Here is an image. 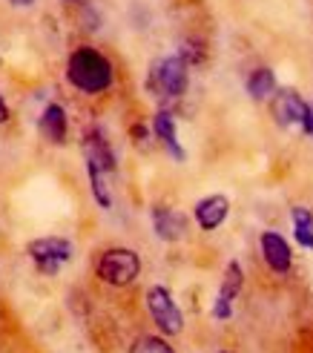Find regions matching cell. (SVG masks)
<instances>
[{
    "label": "cell",
    "instance_id": "cell-1",
    "mask_svg": "<svg viewBox=\"0 0 313 353\" xmlns=\"http://www.w3.org/2000/svg\"><path fill=\"white\" fill-rule=\"evenodd\" d=\"M66 81L83 95H101L112 86L115 69L110 58L95 46H78L66 58Z\"/></svg>",
    "mask_w": 313,
    "mask_h": 353
},
{
    "label": "cell",
    "instance_id": "cell-2",
    "mask_svg": "<svg viewBox=\"0 0 313 353\" xmlns=\"http://www.w3.org/2000/svg\"><path fill=\"white\" fill-rule=\"evenodd\" d=\"M95 273L103 285L127 288L138 279V273H141V259H138V253L130 250V247H110V250L101 253Z\"/></svg>",
    "mask_w": 313,
    "mask_h": 353
},
{
    "label": "cell",
    "instance_id": "cell-3",
    "mask_svg": "<svg viewBox=\"0 0 313 353\" xmlns=\"http://www.w3.org/2000/svg\"><path fill=\"white\" fill-rule=\"evenodd\" d=\"M187 69H190V63H187L181 55L161 58V61L152 63L147 86L155 92V98H170V101H176V98H181L184 90H187V81H190Z\"/></svg>",
    "mask_w": 313,
    "mask_h": 353
},
{
    "label": "cell",
    "instance_id": "cell-4",
    "mask_svg": "<svg viewBox=\"0 0 313 353\" xmlns=\"http://www.w3.org/2000/svg\"><path fill=\"white\" fill-rule=\"evenodd\" d=\"M147 310L152 316V322L159 325V330L164 333V336H179V333L184 330V313L181 307L176 305V299H172V293L161 285H155L147 290Z\"/></svg>",
    "mask_w": 313,
    "mask_h": 353
},
{
    "label": "cell",
    "instance_id": "cell-5",
    "mask_svg": "<svg viewBox=\"0 0 313 353\" xmlns=\"http://www.w3.org/2000/svg\"><path fill=\"white\" fill-rule=\"evenodd\" d=\"M26 253L29 259L38 264V270L43 273H55L63 261H69L75 256V247L69 239H61V236H43V239H34L26 244Z\"/></svg>",
    "mask_w": 313,
    "mask_h": 353
},
{
    "label": "cell",
    "instance_id": "cell-6",
    "mask_svg": "<svg viewBox=\"0 0 313 353\" xmlns=\"http://www.w3.org/2000/svg\"><path fill=\"white\" fill-rule=\"evenodd\" d=\"M241 285H245V270H241L239 261H230L224 268V279H221V288H219V296L213 302V319L224 322L233 316V302L241 293Z\"/></svg>",
    "mask_w": 313,
    "mask_h": 353
},
{
    "label": "cell",
    "instance_id": "cell-7",
    "mask_svg": "<svg viewBox=\"0 0 313 353\" xmlns=\"http://www.w3.org/2000/svg\"><path fill=\"white\" fill-rule=\"evenodd\" d=\"M310 103L293 90H279L273 95V118L279 127H305Z\"/></svg>",
    "mask_w": 313,
    "mask_h": 353
},
{
    "label": "cell",
    "instance_id": "cell-8",
    "mask_svg": "<svg viewBox=\"0 0 313 353\" xmlns=\"http://www.w3.org/2000/svg\"><path fill=\"white\" fill-rule=\"evenodd\" d=\"M83 158H86V167H95L107 175H115V170H118L115 152L101 130H90L83 135Z\"/></svg>",
    "mask_w": 313,
    "mask_h": 353
},
{
    "label": "cell",
    "instance_id": "cell-9",
    "mask_svg": "<svg viewBox=\"0 0 313 353\" xmlns=\"http://www.w3.org/2000/svg\"><path fill=\"white\" fill-rule=\"evenodd\" d=\"M259 244H262V256H265V264L273 270L285 276L290 270L293 264V253H290V244L285 241V236H279L276 230H265L262 239H259Z\"/></svg>",
    "mask_w": 313,
    "mask_h": 353
},
{
    "label": "cell",
    "instance_id": "cell-10",
    "mask_svg": "<svg viewBox=\"0 0 313 353\" xmlns=\"http://www.w3.org/2000/svg\"><path fill=\"white\" fill-rule=\"evenodd\" d=\"M193 216H196L201 230H207V233L219 230L224 224V219L230 216V201H228V196H219V192L216 196H207L193 207Z\"/></svg>",
    "mask_w": 313,
    "mask_h": 353
},
{
    "label": "cell",
    "instance_id": "cell-11",
    "mask_svg": "<svg viewBox=\"0 0 313 353\" xmlns=\"http://www.w3.org/2000/svg\"><path fill=\"white\" fill-rule=\"evenodd\" d=\"M152 227H155V233H159L161 241H181L187 236V216L179 213V210H172V207H155L152 210Z\"/></svg>",
    "mask_w": 313,
    "mask_h": 353
},
{
    "label": "cell",
    "instance_id": "cell-12",
    "mask_svg": "<svg viewBox=\"0 0 313 353\" xmlns=\"http://www.w3.org/2000/svg\"><path fill=\"white\" fill-rule=\"evenodd\" d=\"M152 132H155V138L164 144V150L176 158V161H184L187 158V152H184V147L179 144V130H176V115H172L170 110H161V112H155V118H152Z\"/></svg>",
    "mask_w": 313,
    "mask_h": 353
},
{
    "label": "cell",
    "instance_id": "cell-13",
    "mask_svg": "<svg viewBox=\"0 0 313 353\" xmlns=\"http://www.w3.org/2000/svg\"><path fill=\"white\" fill-rule=\"evenodd\" d=\"M66 130H69V121H66L63 107L61 103H49V107L41 112V135H43V141L61 147L66 141Z\"/></svg>",
    "mask_w": 313,
    "mask_h": 353
},
{
    "label": "cell",
    "instance_id": "cell-14",
    "mask_svg": "<svg viewBox=\"0 0 313 353\" xmlns=\"http://www.w3.org/2000/svg\"><path fill=\"white\" fill-rule=\"evenodd\" d=\"M276 92H279V83H276L273 69H267V66L253 69L250 78H248V95L253 101H270Z\"/></svg>",
    "mask_w": 313,
    "mask_h": 353
},
{
    "label": "cell",
    "instance_id": "cell-15",
    "mask_svg": "<svg viewBox=\"0 0 313 353\" xmlns=\"http://www.w3.org/2000/svg\"><path fill=\"white\" fill-rule=\"evenodd\" d=\"M293 236L305 247V250H313V216L305 207H293Z\"/></svg>",
    "mask_w": 313,
    "mask_h": 353
},
{
    "label": "cell",
    "instance_id": "cell-16",
    "mask_svg": "<svg viewBox=\"0 0 313 353\" xmlns=\"http://www.w3.org/2000/svg\"><path fill=\"white\" fill-rule=\"evenodd\" d=\"M130 353H176L172 345L161 336H138L130 347Z\"/></svg>",
    "mask_w": 313,
    "mask_h": 353
},
{
    "label": "cell",
    "instance_id": "cell-17",
    "mask_svg": "<svg viewBox=\"0 0 313 353\" xmlns=\"http://www.w3.org/2000/svg\"><path fill=\"white\" fill-rule=\"evenodd\" d=\"M302 132H305V135H313V103H310V110H307V118H305Z\"/></svg>",
    "mask_w": 313,
    "mask_h": 353
},
{
    "label": "cell",
    "instance_id": "cell-18",
    "mask_svg": "<svg viewBox=\"0 0 313 353\" xmlns=\"http://www.w3.org/2000/svg\"><path fill=\"white\" fill-rule=\"evenodd\" d=\"M6 121H9V107H6L3 95H0V123H6Z\"/></svg>",
    "mask_w": 313,
    "mask_h": 353
},
{
    "label": "cell",
    "instance_id": "cell-19",
    "mask_svg": "<svg viewBox=\"0 0 313 353\" xmlns=\"http://www.w3.org/2000/svg\"><path fill=\"white\" fill-rule=\"evenodd\" d=\"M9 3H12V6H21V9H23V6H32L34 0H9Z\"/></svg>",
    "mask_w": 313,
    "mask_h": 353
},
{
    "label": "cell",
    "instance_id": "cell-20",
    "mask_svg": "<svg viewBox=\"0 0 313 353\" xmlns=\"http://www.w3.org/2000/svg\"><path fill=\"white\" fill-rule=\"evenodd\" d=\"M66 3H78V0H66Z\"/></svg>",
    "mask_w": 313,
    "mask_h": 353
},
{
    "label": "cell",
    "instance_id": "cell-21",
    "mask_svg": "<svg viewBox=\"0 0 313 353\" xmlns=\"http://www.w3.org/2000/svg\"><path fill=\"white\" fill-rule=\"evenodd\" d=\"M221 353H233V350H221Z\"/></svg>",
    "mask_w": 313,
    "mask_h": 353
}]
</instances>
